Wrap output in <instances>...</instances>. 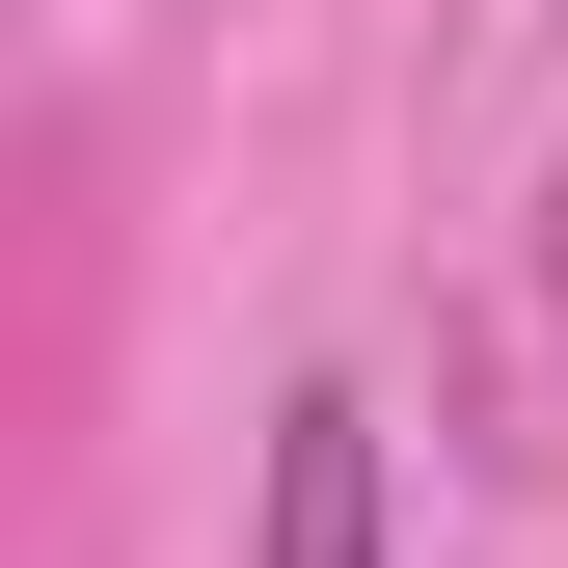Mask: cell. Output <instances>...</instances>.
Segmentation results:
<instances>
[{"mask_svg":"<svg viewBox=\"0 0 568 568\" xmlns=\"http://www.w3.org/2000/svg\"><path fill=\"white\" fill-rule=\"evenodd\" d=\"M271 568H379V406L352 379L271 406Z\"/></svg>","mask_w":568,"mask_h":568,"instance_id":"6da1fadb","label":"cell"}]
</instances>
